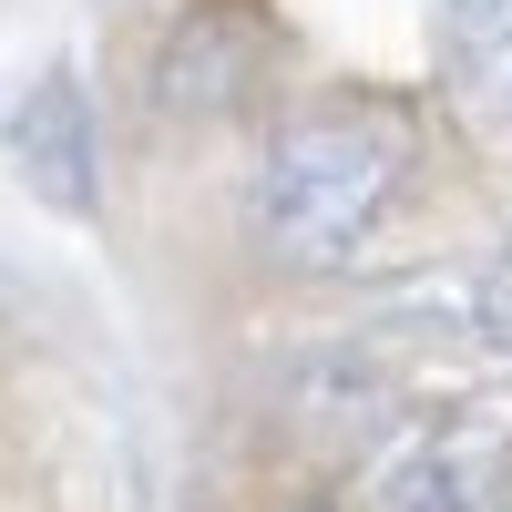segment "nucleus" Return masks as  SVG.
Masks as SVG:
<instances>
[{"mask_svg":"<svg viewBox=\"0 0 512 512\" xmlns=\"http://www.w3.org/2000/svg\"><path fill=\"white\" fill-rule=\"evenodd\" d=\"M11 154H21V175H31L41 205H62V216H82V205H93V103L72 93V72H52V82L21 103Z\"/></svg>","mask_w":512,"mask_h":512,"instance_id":"20e7f679","label":"nucleus"},{"mask_svg":"<svg viewBox=\"0 0 512 512\" xmlns=\"http://www.w3.org/2000/svg\"><path fill=\"white\" fill-rule=\"evenodd\" d=\"M277 62H287V31L267 21V0H185L154 52V103L175 123H216L246 93H267Z\"/></svg>","mask_w":512,"mask_h":512,"instance_id":"f03ea898","label":"nucleus"},{"mask_svg":"<svg viewBox=\"0 0 512 512\" xmlns=\"http://www.w3.org/2000/svg\"><path fill=\"white\" fill-rule=\"evenodd\" d=\"M308 512H328V502H308Z\"/></svg>","mask_w":512,"mask_h":512,"instance_id":"0eeeda50","label":"nucleus"},{"mask_svg":"<svg viewBox=\"0 0 512 512\" xmlns=\"http://www.w3.org/2000/svg\"><path fill=\"white\" fill-rule=\"evenodd\" d=\"M441 82L472 123L512 134V0H441Z\"/></svg>","mask_w":512,"mask_h":512,"instance_id":"39448f33","label":"nucleus"},{"mask_svg":"<svg viewBox=\"0 0 512 512\" xmlns=\"http://www.w3.org/2000/svg\"><path fill=\"white\" fill-rule=\"evenodd\" d=\"M390 512H512V410H461L390 472Z\"/></svg>","mask_w":512,"mask_h":512,"instance_id":"7ed1b4c3","label":"nucleus"},{"mask_svg":"<svg viewBox=\"0 0 512 512\" xmlns=\"http://www.w3.org/2000/svg\"><path fill=\"white\" fill-rule=\"evenodd\" d=\"M472 318H482V338H492V349H512V246L482 267V287H472Z\"/></svg>","mask_w":512,"mask_h":512,"instance_id":"423d86ee","label":"nucleus"},{"mask_svg":"<svg viewBox=\"0 0 512 512\" xmlns=\"http://www.w3.org/2000/svg\"><path fill=\"white\" fill-rule=\"evenodd\" d=\"M410 175V123L400 103H308L277 123L267 164H256V226H267L277 256L297 267H338L379 216H390V195Z\"/></svg>","mask_w":512,"mask_h":512,"instance_id":"f257e3e1","label":"nucleus"}]
</instances>
